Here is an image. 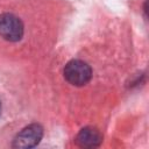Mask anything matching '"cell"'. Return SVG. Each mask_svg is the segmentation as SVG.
Here are the masks:
<instances>
[{"instance_id": "277c9868", "label": "cell", "mask_w": 149, "mask_h": 149, "mask_svg": "<svg viewBox=\"0 0 149 149\" xmlns=\"http://www.w3.org/2000/svg\"><path fill=\"white\" fill-rule=\"evenodd\" d=\"M101 141H102V136H101L100 132L93 127L83 128L76 137L77 144L79 147H83V148L98 147V146H100Z\"/></svg>"}, {"instance_id": "5b68a950", "label": "cell", "mask_w": 149, "mask_h": 149, "mask_svg": "<svg viewBox=\"0 0 149 149\" xmlns=\"http://www.w3.org/2000/svg\"><path fill=\"white\" fill-rule=\"evenodd\" d=\"M0 113H1V102H0Z\"/></svg>"}, {"instance_id": "7a4b0ae2", "label": "cell", "mask_w": 149, "mask_h": 149, "mask_svg": "<svg viewBox=\"0 0 149 149\" xmlns=\"http://www.w3.org/2000/svg\"><path fill=\"white\" fill-rule=\"evenodd\" d=\"M0 36L7 41L16 42L23 36V24L14 14L5 13L0 15Z\"/></svg>"}, {"instance_id": "6da1fadb", "label": "cell", "mask_w": 149, "mask_h": 149, "mask_svg": "<svg viewBox=\"0 0 149 149\" xmlns=\"http://www.w3.org/2000/svg\"><path fill=\"white\" fill-rule=\"evenodd\" d=\"M64 77L74 86H83L90 81L92 70L87 63L80 59H72L68 62L64 68Z\"/></svg>"}, {"instance_id": "3957f363", "label": "cell", "mask_w": 149, "mask_h": 149, "mask_svg": "<svg viewBox=\"0 0 149 149\" xmlns=\"http://www.w3.org/2000/svg\"><path fill=\"white\" fill-rule=\"evenodd\" d=\"M43 136V128L37 123H31L24 127L14 139L13 147L14 148H33L37 146Z\"/></svg>"}]
</instances>
